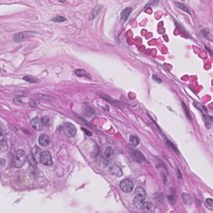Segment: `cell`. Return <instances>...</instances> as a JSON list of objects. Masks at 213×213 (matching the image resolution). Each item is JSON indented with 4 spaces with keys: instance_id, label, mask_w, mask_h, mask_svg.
Instances as JSON below:
<instances>
[{
    "instance_id": "17",
    "label": "cell",
    "mask_w": 213,
    "mask_h": 213,
    "mask_svg": "<svg viewBox=\"0 0 213 213\" xmlns=\"http://www.w3.org/2000/svg\"><path fill=\"white\" fill-rule=\"evenodd\" d=\"M130 143L133 146H137L139 144V139L136 136H131L130 137Z\"/></svg>"
},
{
    "instance_id": "22",
    "label": "cell",
    "mask_w": 213,
    "mask_h": 213,
    "mask_svg": "<svg viewBox=\"0 0 213 213\" xmlns=\"http://www.w3.org/2000/svg\"><path fill=\"white\" fill-rule=\"evenodd\" d=\"M182 198L184 202L188 204L189 203V201H190V196L187 194V193H183L182 194Z\"/></svg>"
},
{
    "instance_id": "2",
    "label": "cell",
    "mask_w": 213,
    "mask_h": 213,
    "mask_svg": "<svg viewBox=\"0 0 213 213\" xmlns=\"http://www.w3.org/2000/svg\"><path fill=\"white\" fill-rule=\"evenodd\" d=\"M27 159L26 153L23 150H18L14 153L12 160V164L14 167L16 168H20L23 167V165L25 163Z\"/></svg>"
},
{
    "instance_id": "21",
    "label": "cell",
    "mask_w": 213,
    "mask_h": 213,
    "mask_svg": "<svg viewBox=\"0 0 213 213\" xmlns=\"http://www.w3.org/2000/svg\"><path fill=\"white\" fill-rule=\"evenodd\" d=\"M166 142H167V145L169 146V147H170L171 149H173V151H175V152H177V153L178 152V151H177V147H175V145H174V144H173V143L170 142L169 140L166 139Z\"/></svg>"
},
{
    "instance_id": "26",
    "label": "cell",
    "mask_w": 213,
    "mask_h": 213,
    "mask_svg": "<svg viewBox=\"0 0 213 213\" xmlns=\"http://www.w3.org/2000/svg\"><path fill=\"white\" fill-rule=\"evenodd\" d=\"M83 131L86 132V134H88V135H89V136H91V132H89L88 131H87V130H85V129H83Z\"/></svg>"
},
{
    "instance_id": "8",
    "label": "cell",
    "mask_w": 213,
    "mask_h": 213,
    "mask_svg": "<svg viewBox=\"0 0 213 213\" xmlns=\"http://www.w3.org/2000/svg\"><path fill=\"white\" fill-rule=\"evenodd\" d=\"M112 155H113V151H112V148L107 147V148L105 149L104 153H103V162H104V165L105 166L108 165V163H109L111 158H112Z\"/></svg>"
},
{
    "instance_id": "9",
    "label": "cell",
    "mask_w": 213,
    "mask_h": 213,
    "mask_svg": "<svg viewBox=\"0 0 213 213\" xmlns=\"http://www.w3.org/2000/svg\"><path fill=\"white\" fill-rule=\"evenodd\" d=\"M109 173L112 175V176H115L117 177H120L122 176V169L120 168V167H118L117 165H113L112 166L109 170H108Z\"/></svg>"
},
{
    "instance_id": "19",
    "label": "cell",
    "mask_w": 213,
    "mask_h": 213,
    "mask_svg": "<svg viewBox=\"0 0 213 213\" xmlns=\"http://www.w3.org/2000/svg\"><path fill=\"white\" fill-rule=\"evenodd\" d=\"M66 20H67V19L65 17H62V16H57V17H54L52 19V21L56 22V23H62V22H65Z\"/></svg>"
},
{
    "instance_id": "11",
    "label": "cell",
    "mask_w": 213,
    "mask_h": 213,
    "mask_svg": "<svg viewBox=\"0 0 213 213\" xmlns=\"http://www.w3.org/2000/svg\"><path fill=\"white\" fill-rule=\"evenodd\" d=\"M38 143L40 144L42 147H47L50 143V139L49 137L46 134H42L40 137H38Z\"/></svg>"
},
{
    "instance_id": "10",
    "label": "cell",
    "mask_w": 213,
    "mask_h": 213,
    "mask_svg": "<svg viewBox=\"0 0 213 213\" xmlns=\"http://www.w3.org/2000/svg\"><path fill=\"white\" fill-rule=\"evenodd\" d=\"M132 157L134 161L137 163H142V161H146L145 157L142 155V153L139 151H132Z\"/></svg>"
},
{
    "instance_id": "25",
    "label": "cell",
    "mask_w": 213,
    "mask_h": 213,
    "mask_svg": "<svg viewBox=\"0 0 213 213\" xmlns=\"http://www.w3.org/2000/svg\"><path fill=\"white\" fill-rule=\"evenodd\" d=\"M177 173H178V178L180 179V178L182 177V175H181V172H180L179 169H177Z\"/></svg>"
},
{
    "instance_id": "6",
    "label": "cell",
    "mask_w": 213,
    "mask_h": 213,
    "mask_svg": "<svg viewBox=\"0 0 213 213\" xmlns=\"http://www.w3.org/2000/svg\"><path fill=\"white\" fill-rule=\"evenodd\" d=\"M31 35H32V33H29V32H21V33H18L14 34L13 37V39L15 42H22L23 41L27 40L28 38H29Z\"/></svg>"
},
{
    "instance_id": "16",
    "label": "cell",
    "mask_w": 213,
    "mask_h": 213,
    "mask_svg": "<svg viewBox=\"0 0 213 213\" xmlns=\"http://www.w3.org/2000/svg\"><path fill=\"white\" fill-rule=\"evenodd\" d=\"M23 80L28 82H30V83H36V82H38V80L36 78H33L32 76H25L23 77Z\"/></svg>"
},
{
    "instance_id": "13",
    "label": "cell",
    "mask_w": 213,
    "mask_h": 213,
    "mask_svg": "<svg viewBox=\"0 0 213 213\" xmlns=\"http://www.w3.org/2000/svg\"><path fill=\"white\" fill-rule=\"evenodd\" d=\"M132 8H127V9H123L122 12V13H121V19H122V21H126L127 19H128V17H129V15H130V13H132Z\"/></svg>"
},
{
    "instance_id": "15",
    "label": "cell",
    "mask_w": 213,
    "mask_h": 213,
    "mask_svg": "<svg viewBox=\"0 0 213 213\" xmlns=\"http://www.w3.org/2000/svg\"><path fill=\"white\" fill-rule=\"evenodd\" d=\"M102 9V6L101 5H97L95 8H94V9L92 11V13L91 16H90V20H93V19H96V17L98 15V13H100V10Z\"/></svg>"
},
{
    "instance_id": "24",
    "label": "cell",
    "mask_w": 213,
    "mask_h": 213,
    "mask_svg": "<svg viewBox=\"0 0 213 213\" xmlns=\"http://www.w3.org/2000/svg\"><path fill=\"white\" fill-rule=\"evenodd\" d=\"M152 78H153V79H156V81L157 82H162V80H161L160 78H158L156 75H153V76H152Z\"/></svg>"
},
{
    "instance_id": "20",
    "label": "cell",
    "mask_w": 213,
    "mask_h": 213,
    "mask_svg": "<svg viewBox=\"0 0 213 213\" xmlns=\"http://www.w3.org/2000/svg\"><path fill=\"white\" fill-rule=\"evenodd\" d=\"M205 203H206V206L208 207V208H210V209H212L213 208V200L212 198H207V199H206V201H205Z\"/></svg>"
},
{
    "instance_id": "7",
    "label": "cell",
    "mask_w": 213,
    "mask_h": 213,
    "mask_svg": "<svg viewBox=\"0 0 213 213\" xmlns=\"http://www.w3.org/2000/svg\"><path fill=\"white\" fill-rule=\"evenodd\" d=\"M30 125L33 129H35L37 131H42L43 129V127H44L43 123L42 122V119L38 118V117H33L31 120Z\"/></svg>"
},
{
    "instance_id": "3",
    "label": "cell",
    "mask_w": 213,
    "mask_h": 213,
    "mask_svg": "<svg viewBox=\"0 0 213 213\" xmlns=\"http://www.w3.org/2000/svg\"><path fill=\"white\" fill-rule=\"evenodd\" d=\"M63 132L68 137H72L77 133V128L71 122H66L63 125Z\"/></svg>"
},
{
    "instance_id": "1",
    "label": "cell",
    "mask_w": 213,
    "mask_h": 213,
    "mask_svg": "<svg viewBox=\"0 0 213 213\" xmlns=\"http://www.w3.org/2000/svg\"><path fill=\"white\" fill-rule=\"evenodd\" d=\"M133 203L138 209H147L148 211L154 210V206L146 202V191L141 186H138L136 189V196L133 200Z\"/></svg>"
},
{
    "instance_id": "5",
    "label": "cell",
    "mask_w": 213,
    "mask_h": 213,
    "mask_svg": "<svg viewBox=\"0 0 213 213\" xmlns=\"http://www.w3.org/2000/svg\"><path fill=\"white\" fill-rule=\"evenodd\" d=\"M133 182L129 179H124L120 182V188L125 193H129L133 190Z\"/></svg>"
},
{
    "instance_id": "23",
    "label": "cell",
    "mask_w": 213,
    "mask_h": 213,
    "mask_svg": "<svg viewBox=\"0 0 213 213\" xmlns=\"http://www.w3.org/2000/svg\"><path fill=\"white\" fill-rule=\"evenodd\" d=\"M41 119H42V122L44 126H48L49 125V117H48L45 116V117H42Z\"/></svg>"
},
{
    "instance_id": "18",
    "label": "cell",
    "mask_w": 213,
    "mask_h": 213,
    "mask_svg": "<svg viewBox=\"0 0 213 213\" xmlns=\"http://www.w3.org/2000/svg\"><path fill=\"white\" fill-rule=\"evenodd\" d=\"M176 4H177V8H178V9H182V10L185 11V12H187L188 13H191V12L189 11L188 8H187V7H186L183 3H176Z\"/></svg>"
},
{
    "instance_id": "4",
    "label": "cell",
    "mask_w": 213,
    "mask_h": 213,
    "mask_svg": "<svg viewBox=\"0 0 213 213\" xmlns=\"http://www.w3.org/2000/svg\"><path fill=\"white\" fill-rule=\"evenodd\" d=\"M39 160L40 163H42L45 166H52V158L51 156L50 152L44 151L42 152L39 155Z\"/></svg>"
},
{
    "instance_id": "14",
    "label": "cell",
    "mask_w": 213,
    "mask_h": 213,
    "mask_svg": "<svg viewBox=\"0 0 213 213\" xmlns=\"http://www.w3.org/2000/svg\"><path fill=\"white\" fill-rule=\"evenodd\" d=\"M75 75L79 77V78H90V75L88 72L83 70V69H77L75 70Z\"/></svg>"
},
{
    "instance_id": "12",
    "label": "cell",
    "mask_w": 213,
    "mask_h": 213,
    "mask_svg": "<svg viewBox=\"0 0 213 213\" xmlns=\"http://www.w3.org/2000/svg\"><path fill=\"white\" fill-rule=\"evenodd\" d=\"M167 200L171 205H174L176 203V191L174 188H170L167 195Z\"/></svg>"
}]
</instances>
